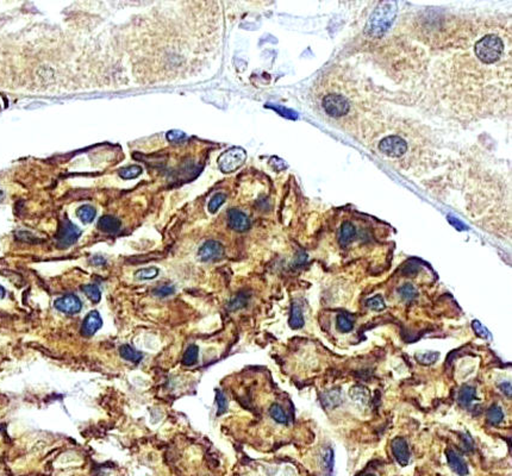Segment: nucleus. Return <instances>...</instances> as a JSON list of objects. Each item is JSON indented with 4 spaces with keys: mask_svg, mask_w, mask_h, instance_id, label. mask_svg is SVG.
Here are the masks:
<instances>
[{
    "mask_svg": "<svg viewBox=\"0 0 512 476\" xmlns=\"http://www.w3.org/2000/svg\"><path fill=\"white\" fill-rule=\"evenodd\" d=\"M397 16V4L393 1H385L379 4L368 21L366 31L373 37H381L390 29Z\"/></svg>",
    "mask_w": 512,
    "mask_h": 476,
    "instance_id": "nucleus-1",
    "label": "nucleus"
},
{
    "mask_svg": "<svg viewBox=\"0 0 512 476\" xmlns=\"http://www.w3.org/2000/svg\"><path fill=\"white\" fill-rule=\"evenodd\" d=\"M474 52L481 62L491 64L502 57L503 53H504V43L498 36L491 33V35L485 36L477 42Z\"/></svg>",
    "mask_w": 512,
    "mask_h": 476,
    "instance_id": "nucleus-2",
    "label": "nucleus"
},
{
    "mask_svg": "<svg viewBox=\"0 0 512 476\" xmlns=\"http://www.w3.org/2000/svg\"><path fill=\"white\" fill-rule=\"evenodd\" d=\"M247 159L246 151L242 148L235 146L222 154L218 159V167L223 173H232L243 166Z\"/></svg>",
    "mask_w": 512,
    "mask_h": 476,
    "instance_id": "nucleus-3",
    "label": "nucleus"
},
{
    "mask_svg": "<svg viewBox=\"0 0 512 476\" xmlns=\"http://www.w3.org/2000/svg\"><path fill=\"white\" fill-rule=\"evenodd\" d=\"M323 109L330 117H343L349 112L350 104L341 94H329L323 99Z\"/></svg>",
    "mask_w": 512,
    "mask_h": 476,
    "instance_id": "nucleus-4",
    "label": "nucleus"
},
{
    "mask_svg": "<svg viewBox=\"0 0 512 476\" xmlns=\"http://www.w3.org/2000/svg\"><path fill=\"white\" fill-rule=\"evenodd\" d=\"M379 150L388 157L397 159L406 153L407 144L403 139L399 136H388L384 139L379 144Z\"/></svg>",
    "mask_w": 512,
    "mask_h": 476,
    "instance_id": "nucleus-5",
    "label": "nucleus"
},
{
    "mask_svg": "<svg viewBox=\"0 0 512 476\" xmlns=\"http://www.w3.org/2000/svg\"><path fill=\"white\" fill-rule=\"evenodd\" d=\"M224 255V247L221 242L210 241L205 242L202 246L199 248L198 250V257L199 260L202 262H210V261H217L221 260Z\"/></svg>",
    "mask_w": 512,
    "mask_h": 476,
    "instance_id": "nucleus-6",
    "label": "nucleus"
},
{
    "mask_svg": "<svg viewBox=\"0 0 512 476\" xmlns=\"http://www.w3.org/2000/svg\"><path fill=\"white\" fill-rule=\"evenodd\" d=\"M81 230L79 229L77 225L70 223L69 221H63L61 225L60 231L57 235V243L61 248H67L72 244H74L80 237Z\"/></svg>",
    "mask_w": 512,
    "mask_h": 476,
    "instance_id": "nucleus-7",
    "label": "nucleus"
},
{
    "mask_svg": "<svg viewBox=\"0 0 512 476\" xmlns=\"http://www.w3.org/2000/svg\"><path fill=\"white\" fill-rule=\"evenodd\" d=\"M54 306L56 309L64 314H77L83 308V303L78 295L67 294L56 299Z\"/></svg>",
    "mask_w": 512,
    "mask_h": 476,
    "instance_id": "nucleus-8",
    "label": "nucleus"
},
{
    "mask_svg": "<svg viewBox=\"0 0 512 476\" xmlns=\"http://www.w3.org/2000/svg\"><path fill=\"white\" fill-rule=\"evenodd\" d=\"M101 326H103V319H101L99 312L91 311L84 319L83 325H81V335L84 337H92Z\"/></svg>",
    "mask_w": 512,
    "mask_h": 476,
    "instance_id": "nucleus-9",
    "label": "nucleus"
},
{
    "mask_svg": "<svg viewBox=\"0 0 512 476\" xmlns=\"http://www.w3.org/2000/svg\"><path fill=\"white\" fill-rule=\"evenodd\" d=\"M228 223L229 226L238 232H244L250 227V221L246 213L240 210H230L228 212Z\"/></svg>",
    "mask_w": 512,
    "mask_h": 476,
    "instance_id": "nucleus-10",
    "label": "nucleus"
},
{
    "mask_svg": "<svg viewBox=\"0 0 512 476\" xmlns=\"http://www.w3.org/2000/svg\"><path fill=\"white\" fill-rule=\"evenodd\" d=\"M391 449H392V453L396 457V460L398 461L401 466H406V464L409 463L410 450L405 439L399 437L393 439L392 444H391Z\"/></svg>",
    "mask_w": 512,
    "mask_h": 476,
    "instance_id": "nucleus-11",
    "label": "nucleus"
},
{
    "mask_svg": "<svg viewBox=\"0 0 512 476\" xmlns=\"http://www.w3.org/2000/svg\"><path fill=\"white\" fill-rule=\"evenodd\" d=\"M446 453H447V460H448L450 468L454 470L457 475L465 476L468 474V467H467V463L465 462V460H463V458L458 455V453L455 452L453 449H448Z\"/></svg>",
    "mask_w": 512,
    "mask_h": 476,
    "instance_id": "nucleus-12",
    "label": "nucleus"
},
{
    "mask_svg": "<svg viewBox=\"0 0 512 476\" xmlns=\"http://www.w3.org/2000/svg\"><path fill=\"white\" fill-rule=\"evenodd\" d=\"M320 399H322V404L325 408H335L342 404V391L340 388H334V390L328 391L323 394Z\"/></svg>",
    "mask_w": 512,
    "mask_h": 476,
    "instance_id": "nucleus-13",
    "label": "nucleus"
},
{
    "mask_svg": "<svg viewBox=\"0 0 512 476\" xmlns=\"http://www.w3.org/2000/svg\"><path fill=\"white\" fill-rule=\"evenodd\" d=\"M98 227L103 232L116 233L120 229V221L114 216H104L98 222Z\"/></svg>",
    "mask_w": 512,
    "mask_h": 476,
    "instance_id": "nucleus-14",
    "label": "nucleus"
},
{
    "mask_svg": "<svg viewBox=\"0 0 512 476\" xmlns=\"http://www.w3.org/2000/svg\"><path fill=\"white\" fill-rule=\"evenodd\" d=\"M288 324L292 329H294V330H297V329H302L304 326V324H305L303 309L297 301H293V304H292Z\"/></svg>",
    "mask_w": 512,
    "mask_h": 476,
    "instance_id": "nucleus-15",
    "label": "nucleus"
},
{
    "mask_svg": "<svg viewBox=\"0 0 512 476\" xmlns=\"http://www.w3.org/2000/svg\"><path fill=\"white\" fill-rule=\"evenodd\" d=\"M355 236H356L355 226H354L351 223H349V222H345V223L342 224L341 229H340V233H339L340 244H341L342 247L349 246Z\"/></svg>",
    "mask_w": 512,
    "mask_h": 476,
    "instance_id": "nucleus-16",
    "label": "nucleus"
},
{
    "mask_svg": "<svg viewBox=\"0 0 512 476\" xmlns=\"http://www.w3.org/2000/svg\"><path fill=\"white\" fill-rule=\"evenodd\" d=\"M475 396H477V390H475L474 387H472V386H463L462 388L460 390V392H458V402H460V405H462V406L465 407H468L471 406L472 402H473V400L475 399Z\"/></svg>",
    "mask_w": 512,
    "mask_h": 476,
    "instance_id": "nucleus-17",
    "label": "nucleus"
},
{
    "mask_svg": "<svg viewBox=\"0 0 512 476\" xmlns=\"http://www.w3.org/2000/svg\"><path fill=\"white\" fill-rule=\"evenodd\" d=\"M119 354L123 359L132 363H140L143 359V355L139 353L137 350H135V349L129 344H124L120 346Z\"/></svg>",
    "mask_w": 512,
    "mask_h": 476,
    "instance_id": "nucleus-18",
    "label": "nucleus"
},
{
    "mask_svg": "<svg viewBox=\"0 0 512 476\" xmlns=\"http://www.w3.org/2000/svg\"><path fill=\"white\" fill-rule=\"evenodd\" d=\"M370 390L365 386H355L350 390V398L356 401L357 404H367L370 400Z\"/></svg>",
    "mask_w": 512,
    "mask_h": 476,
    "instance_id": "nucleus-19",
    "label": "nucleus"
},
{
    "mask_svg": "<svg viewBox=\"0 0 512 476\" xmlns=\"http://www.w3.org/2000/svg\"><path fill=\"white\" fill-rule=\"evenodd\" d=\"M95 215H97V211L91 205H84V206L79 207L77 211V216L79 217V219L85 224L92 223L95 218Z\"/></svg>",
    "mask_w": 512,
    "mask_h": 476,
    "instance_id": "nucleus-20",
    "label": "nucleus"
},
{
    "mask_svg": "<svg viewBox=\"0 0 512 476\" xmlns=\"http://www.w3.org/2000/svg\"><path fill=\"white\" fill-rule=\"evenodd\" d=\"M398 293H399V295L401 297V299H403L404 301H406V303H411V301H413L416 298L418 297L417 288H416V287L410 282L404 283L403 286L398 289Z\"/></svg>",
    "mask_w": 512,
    "mask_h": 476,
    "instance_id": "nucleus-21",
    "label": "nucleus"
},
{
    "mask_svg": "<svg viewBox=\"0 0 512 476\" xmlns=\"http://www.w3.org/2000/svg\"><path fill=\"white\" fill-rule=\"evenodd\" d=\"M486 419L491 425H499L504 419V412L498 405H492L486 413Z\"/></svg>",
    "mask_w": 512,
    "mask_h": 476,
    "instance_id": "nucleus-22",
    "label": "nucleus"
},
{
    "mask_svg": "<svg viewBox=\"0 0 512 476\" xmlns=\"http://www.w3.org/2000/svg\"><path fill=\"white\" fill-rule=\"evenodd\" d=\"M269 415L278 424H284L286 425L288 422V417L287 413L285 412L283 407L279 404H273L271 408H269Z\"/></svg>",
    "mask_w": 512,
    "mask_h": 476,
    "instance_id": "nucleus-23",
    "label": "nucleus"
},
{
    "mask_svg": "<svg viewBox=\"0 0 512 476\" xmlns=\"http://www.w3.org/2000/svg\"><path fill=\"white\" fill-rule=\"evenodd\" d=\"M336 329L342 334H347L354 329V322L347 314H339L336 318Z\"/></svg>",
    "mask_w": 512,
    "mask_h": 476,
    "instance_id": "nucleus-24",
    "label": "nucleus"
},
{
    "mask_svg": "<svg viewBox=\"0 0 512 476\" xmlns=\"http://www.w3.org/2000/svg\"><path fill=\"white\" fill-rule=\"evenodd\" d=\"M198 355H199L198 345H196V344L190 345L186 349V351H185L184 357H182V364L188 365V367H190V365L196 364L197 361H198Z\"/></svg>",
    "mask_w": 512,
    "mask_h": 476,
    "instance_id": "nucleus-25",
    "label": "nucleus"
},
{
    "mask_svg": "<svg viewBox=\"0 0 512 476\" xmlns=\"http://www.w3.org/2000/svg\"><path fill=\"white\" fill-rule=\"evenodd\" d=\"M81 289H83V292L85 293L86 297L88 298L92 303H94V304L99 303L101 299V292L97 284H92V283L85 284V286L81 287Z\"/></svg>",
    "mask_w": 512,
    "mask_h": 476,
    "instance_id": "nucleus-26",
    "label": "nucleus"
},
{
    "mask_svg": "<svg viewBox=\"0 0 512 476\" xmlns=\"http://www.w3.org/2000/svg\"><path fill=\"white\" fill-rule=\"evenodd\" d=\"M159 269L156 267H149V268H142L135 273V278L137 280H153L159 275Z\"/></svg>",
    "mask_w": 512,
    "mask_h": 476,
    "instance_id": "nucleus-27",
    "label": "nucleus"
},
{
    "mask_svg": "<svg viewBox=\"0 0 512 476\" xmlns=\"http://www.w3.org/2000/svg\"><path fill=\"white\" fill-rule=\"evenodd\" d=\"M440 359V354L435 351H427V353H422L417 355V361L423 365L434 364Z\"/></svg>",
    "mask_w": 512,
    "mask_h": 476,
    "instance_id": "nucleus-28",
    "label": "nucleus"
},
{
    "mask_svg": "<svg viewBox=\"0 0 512 476\" xmlns=\"http://www.w3.org/2000/svg\"><path fill=\"white\" fill-rule=\"evenodd\" d=\"M248 295L244 294V293H240V294L236 295L235 298H232L231 301L229 304V308L231 311H237V309L243 308L244 306L248 304Z\"/></svg>",
    "mask_w": 512,
    "mask_h": 476,
    "instance_id": "nucleus-29",
    "label": "nucleus"
},
{
    "mask_svg": "<svg viewBox=\"0 0 512 476\" xmlns=\"http://www.w3.org/2000/svg\"><path fill=\"white\" fill-rule=\"evenodd\" d=\"M142 173V168L140 166H130V167H125L119 170V176L124 180H130L135 179Z\"/></svg>",
    "mask_w": 512,
    "mask_h": 476,
    "instance_id": "nucleus-30",
    "label": "nucleus"
},
{
    "mask_svg": "<svg viewBox=\"0 0 512 476\" xmlns=\"http://www.w3.org/2000/svg\"><path fill=\"white\" fill-rule=\"evenodd\" d=\"M366 305H367L368 308L373 309V311H382V309H385V308H386L384 298H382V295L380 294L375 295V297L373 298H370V299L367 300V303H366Z\"/></svg>",
    "mask_w": 512,
    "mask_h": 476,
    "instance_id": "nucleus-31",
    "label": "nucleus"
},
{
    "mask_svg": "<svg viewBox=\"0 0 512 476\" xmlns=\"http://www.w3.org/2000/svg\"><path fill=\"white\" fill-rule=\"evenodd\" d=\"M225 199H227V196L223 193H216L215 196H212L209 202V211L211 213H215L216 211L218 210L219 207L222 206V204L225 201Z\"/></svg>",
    "mask_w": 512,
    "mask_h": 476,
    "instance_id": "nucleus-32",
    "label": "nucleus"
},
{
    "mask_svg": "<svg viewBox=\"0 0 512 476\" xmlns=\"http://www.w3.org/2000/svg\"><path fill=\"white\" fill-rule=\"evenodd\" d=\"M472 326H473V330L475 334L479 337L485 338V339H492V334L480 322L474 320V322L472 323Z\"/></svg>",
    "mask_w": 512,
    "mask_h": 476,
    "instance_id": "nucleus-33",
    "label": "nucleus"
},
{
    "mask_svg": "<svg viewBox=\"0 0 512 476\" xmlns=\"http://www.w3.org/2000/svg\"><path fill=\"white\" fill-rule=\"evenodd\" d=\"M216 401H217L218 406V415H223L225 411L228 410V400L221 391H217V393H216Z\"/></svg>",
    "mask_w": 512,
    "mask_h": 476,
    "instance_id": "nucleus-34",
    "label": "nucleus"
},
{
    "mask_svg": "<svg viewBox=\"0 0 512 476\" xmlns=\"http://www.w3.org/2000/svg\"><path fill=\"white\" fill-rule=\"evenodd\" d=\"M174 292H175L174 286H171V284H163V286L159 287V288H156L155 291H154V294L157 295V297L166 298L168 297V295L173 294Z\"/></svg>",
    "mask_w": 512,
    "mask_h": 476,
    "instance_id": "nucleus-35",
    "label": "nucleus"
},
{
    "mask_svg": "<svg viewBox=\"0 0 512 476\" xmlns=\"http://www.w3.org/2000/svg\"><path fill=\"white\" fill-rule=\"evenodd\" d=\"M167 140H170V142L171 143H175V142H181V140H186V134H184L182 131H179V130H171L167 134Z\"/></svg>",
    "mask_w": 512,
    "mask_h": 476,
    "instance_id": "nucleus-36",
    "label": "nucleus"
},
{
    "mask_svg": "<svg viewBox=\"0 0 512 476\" xmlns=\"http://www.w3.org/2000/svg\"><path fill=\"white\" fill-rule=\"evenodd\" d=\"M333 464H334V452L331 449H328L326 450V452L324 453V466L326 467V469L328 470H331L333 469Z\"/></svg>",
    "mask_w": 512,
    "mask_h": 476,
    "instance_id": "nucleus-37",
    "label": "nucleus"
},
{
    "mask_svg": "<svg viewBox=\"0 0 512 476\" xmlns=\"http://www.w3.org/2000/svg\"><path fill=\"white\" fill-rule=\"evenodd\" d=\"M500 390L504 392V394H508V396L511 395V384L510 382H504V384L500 385Z\"/></svg>",
    "mask_w": 512,
    "mask_h": 476,
    "instance_id": "nucleus-38",
    "label": "nucleus"
},
{
    "mask_svg": "<svg viewBox=\"0 0 512 476\" xmlns=\"http://www.w3.org/2000/svg\"><path fill=\"white\" fill-rule=\"evenodd\" d=\"M449 221H450V222H452V224H453V225H454V226H456V227H458V229H460V230H465V229H466V226H465V225H463V224H461V223H460V222H458V221H457V222H454V221H453V219H452V218H450V219H449Z\"/></svg>",
    "mask_w": 512,
    "mask_h": 476,
    "instance_id": "nucleus-39",
    "label": "nucleus"
},
{
    "mask_svg": "<svg viewBox=\"0 0 512 476\" xmlns=\"http://www.w3.org/2000/svg\"><path fill=\"white\" fill-rule=\"evenodd\" d=\"M5 294H6V292H5V288L2 286H0V299H2V298L5 297Z\"/></svg>",
    "mask_w": 512,
    "mask_h": 476,
    "instance_id": "nucleus-40",
    "label": "nucleus"
},
{
    "mask_svg": "<svg viewBox=\"0 0 512 476\" xmlns=\"http://www.w3.org/2000/svg\"><path fill=\"white\" fill-rule=\"evenodd\" d=\"M362 476H375L374 474H366V475H362Z\"/></svg>",
    "mask_w": 512,
    "mask_h": 476,
    "instance_id": "nucleus-41",
    "label": "nucleus"
},
{
    "mask_svg": "<svg viewBox=\"0 0 512 476\" xmlns=\"http://www.w3.org/2000/svg\"><path fill=\"white\" fill-rule=\"evenodd\" d=\"M0 198H1V191H0Z\"/></svg>",
    "mask_w": 512,
    "mask_h": 476,
    "instance_id": "nucleus-42",
    "label": "nucleus"
}]
</instances>
